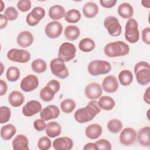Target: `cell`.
Returning a JSON list of instances; mask_svg holds the SVG:
<instances>
[{
  "mask_svg": "<svg viewBox=\"0 0 150 150\" xmlns=\"http://www.w3.org/2000/svg\"><path fill=\"white\" fill-rule=\"evenodd\" d=\"M137 134L134 129L127 127L121 131L119 139L121 144L124 145H130L134 143L136 140Z\"/></svg>",
  "mask_w": 150,
  "mask_h": 150,
  "instance_id": "14",
  "label": "cell"
},
{
  "mask_svg": "<svg viewBox=\"0 0 150 150\" xmlns=\"http://www.w3.org/2000/svg\"><path fill=\"white\" fill-rule=\"evenodd\" d=\"M142 39L146 45H150V28L146 27L142 30Z\"/></svg>",
  "mask_w": 150,
  "mask_h": 150,
  "instance_id": "45",
  "label": "cell"
},
{
  "mask_svg": "<svg viewBox=\"0 0 150 150\" xmlns=\"http://www.w3.org/2000/svg\"><path fill=\"white\" fill-rule=\"evenodd\" d=\"M42 110V105L37 100H30L27 102L23 107L22 111V114L26 117H32Z\"/></svg>",
  "mask_w": 150,
  "mask_h": 150,
  "instance_id": "15",
  "label": "cell"
},
{
  "mask_svg": "<svg viewBox=\"0 0 150 150\" xmlns=\"http://www.w3.org/2000/svg\"><path fill=\"white\" fill-rule=\"evenodd\" d=\"M102 87L97 83L93 82L87 84L85 88V95L90 100H96L102 94Z\"/></svg>",
  "mask_w": 150,
  "mask_h": 150,
  "instance_id": "16",
  "label": "cell"
},
{
  "mask_svg": "<svg viewBox=\"0 0 150 150\" xmlns=\"http://www.w3.org/2000/svg\"><path fill=\"white\" fill-rule=\"evenodd\" d=\"M6 56L11 62L26 63L29 61L31 55L30 53L26 50L14 48L10 49L8 52Z\"/></svg>",
  "mask_w": 150,
  "mask_h": 150,
  "instance_id": "8",
  "label": "cell"
},
{
  "mask_svg": "<svg viewBox=\"0 0 150 150\" xmlns=\"http://www.w3.org/2000/svg\"><path fill=\"white\" fill-rule=\"evenodd\" d=\"M4 15L6 16L8 21H13L17 19L18 16V12L14 7L9 6L5 10Z\"/></svg>",
  "mask_w": 150,
  "mask_h": 150,
  "instance_id": "41",
  "label": "cell"
},
{
  "mask_svg": "<svg viewBox=\"0 0 150 150\" xmlns=\"http://www.w3.org/2000/svg\"><path fill=\"white\" fill-rule=\"evenodd\" d=\"M98 104L101 109L106 111L112 110L115 105L114 100L112 97L107 96L101 97L98 100Z\"/></svg>",
  "mask_w": 150,
  "mask_h": 150,
  "instance_id": "30",
  "label": "cell"
},
{
  "mask_svg": "<svg viewBox=\"0 0 150 150\" xmlns=\"http://www.w3.org/2000/svg\"><path fill=\"white\" fill-rule=\"evenodd\" d=\"M149 88L150 87H148L146 88V90H145V93H144V96H143V99H144V101L145 103L148 104H150V92H149Z\"/></svg>",
  "mask_w": 150,
  "mask_h": 150,
  "instance_id": "49",
  "label": "cell"
},
{
  "mask_svg": "<svg viewBox=\"0 0 150 150\" xmlns=\"http://www.w3.org/2000/svg\"><path fill=\"white\" fill-rule=\"evenodd\" d=\"M50 68L52 73L61 79H64L69 76V73L66 66L65 62L59 57L54 58L51 60Z\"/></svg>",
  "mask_w": 150,
  "mask_h": 150,
  "instance_id": "7",
  "label": "cell"
},
{
  "mask_svg": "<svg viewBox=\"0 0 150 150\" xmlns=\"http://www.w3.org/2000/svg\"><path fill=\"white\" fill-rule=\"evenodd\" d=\"M95 46L96 44L94 41L89 38L82 39L79 43L80 50L86 53L91 52L95 48Z\"/></svg>",
  "mask_w": 150,
  "mask_h": 150,
  "instance_id": "33",
  "label": "cell"
},
{
  "mask_svg": "<svg viewBox=\"0 0 150 150\" xmlns=\"http://www.w3.org/2000/svg\"><path fill=\"white\" fill-rule=\"evenodd\" d=\"M60 107L63 112L69 114L73 112L76 108V103L72 99L66 98L61 102Z\"/></svg>",
  "mask_w": 150,
  "mask_h": 150,
  "instance_id": "36",
  "label": "cell"
},
{
  "mask_svg": "<svg viewBox=\"0 0 150 150\" xmlns=\"http://www.w3.org/2000/svg\"><path fill=\"white\" fill-rule=\"evenodd\" d=\"M12 145L14 150H27L29 149V140L25 135L19 134L13 139Z\"/></svg>",
  "mask_w": 150,
  "mask_h": 150,
  "instance_id": "21",
  "label": "cell"
},
{
  "mask_svg": "<svg viewBox=\"0 0 150 150\" xmlns=\"http://www.w3.org/2000/svg\"><path fill=\"white\" fill-rule=\"evenodd\" d=\"M25 97L22 93L18 90H13L8 96V101L13 107H20L24 102Z\"/></svg>",
  "mask_w": 150,
  "mask_h": 150,
  "instance_id": "26",
  "label": "cell"
},
{
  "mask_svg": "<svg viewBox=\"0 0 150 150\" xmlns=\"http://www.w3.org/2000/svg\"><path fill=\"white\" fill-rule=\"evenodd\" d=\"M1 67H2V70H1V75L2 74V72H3V67H4V66H3L2 63H1Z\"/></svg>",
  "mask_w": 150,
  "mask_h": 150,
  "instance_id": "53",
  "label": "cell"
},
{
  "mask_svg": "<svg viewBox=\"0 0 150 150\" xmlns=\"http://www.w3.org/2000/svg\"><path fill=\"white\" fill-rule=\"evenodd\" d=\"M119 87L117 78L112 75L107 76L102 81V88L107 93L115 92Z\"/></svg>",
  "mask_w": 150,
  "mask_h": 150,
  "instance_id": "18",
  "label": "cell"
},
{
  "mask_svg": "<svg viewBox=\"0 0 150 150\" xmlns=\"http://www.w3.org/2000/svg\"><path fill=\"white\" fill-rule=\"evenodd\" d=\"M63 32V26L58 21H51L47 23L45 28L46 35L50 39L59 38Z\"/></svg>",
  "mask_w": 150,
  "mask_h": 150,
  "instance_id": "12",
  "label": "cell"
},
{
  "mask_svg": "<svg viewBox=\"0 0 150 150\" xmlns=\"http://www.w3.org/2000/svg\"><path fill=\"white\" fill-rule=\"evenodd\" d=\"M150 127L149 126L144 127L140 129L138 132V141L139 144L143 146L149 147L150 146V137H149Z\"/></svg>",
  "mask_w": 150,
  "mask_h": 150,
  "instance_id": "23",
  "label": "cell"
},
{
  "mask_svg": "<svg viewBox=\"0 0 150 150\" xmlns=\"http://www.w3.org/2000/svg\"><path fill=\"white\" fill-rule=\"evenodd\" d=\"M137 82L141 86H145L150 82V66L145 61L137 63L134 68Z\"/></svg>",
  "mask_w": 150,
  "mask_h": 150,
  "instance_id": "3",
  "label": "cell"
},
{
  "mask_svg": "<svg viewBox=\"0 0 150 150\" xmlns=\"http://www.w3.org/2000/svg\"><path fill=\"white\" fill-rule=\"evenodd\" d=\"M76 53V47L71 43L64 42L59 49L58 57L65 62H68L74 58Z\"/></svg>",
  "mask_w": 150,
  "mask_h": 150,
  "instance_id": "10",
  "label": "cell"
},
{
  "mask_svg": "<svg viewBox=\"0 0 150 150\" xmlns=\"http://www.w3.org/2000/svg\"><path fill=\"white\" fill-rule=\"evenodd\" d=\"M45 131L47 137L54 138L60 135L62 132V127L57 122L51 121L46 124Z\"/></svg>",
  "mask_w": 150,
  "mask_h": 150,
  "instance_id": "25",
  "label": "cell"
},
{
  "mask_svg": "<svg viewBox=\"0 0 150 150\" xmlns=\"http://www.w3.org/2000/svg\"><path fill=\"white\" fill-rule=\"evenodd\" d=\"M52 145V142L49 138L44 136L40 137L38 142V146L41 150H47Z\"/></svg>",
  "mask_w": 150,
  "mask_h": 150,
  "instance_id": "40",
  "label": "cell"
},
{
  "mask_svg": "<svg viewBox=\"0 0 150 150\" xmlns=\"http://www.w3.org/2000/svg\"><path fill=\"white\" fill-rule=\"evenodd\" d=\"M81 17L80 11L76 9H71L69 10L64 16V20L70 23H76L78 22Z\"/></svg>",
  "mask_w": 150,
  "mask_h": 150,
  "instance_id": "34",
  "label": "cell"
},
{
  "mask_svg": "<svg viewBox=\"0 0 150 150\" xmlns=\"http://www.w3.org/2000/svg\"><path fill=\"white\" fill-rule=\"evenodd\" d=\"M98 6L94 2H88L84 4L82 8V12L85 17L93 18L98 13Z\"/></svg>",
  "mask_w": 150,
  "mask_h": 150,
  "instance_id": "24",
  "label": "cell"
},
{
  "mask_svg": "<svg viewBox=\"0 0 150 150\" xmlns=\"http://www.w3.org/2000/svg\"><path fill=\"white\" fill-rule=\"evenodd\" d=\"M111 70V64L105 60H94L91 61L88 65V72L94 76L108 73Z\"/></svg>",
  "mask_w": 150,
  "mask_h": 150,
  "instance_id": "4",
  "label": "cell"
},
{
  "mask_svg": "<svg viewBox=\"0 0 150 150\" xmlns=\"http://www.w3.org/2000/svg\"><path fill=\"white\" fill-rule=\"evenodd\" d=\"M11 115V109L7 106H1L0 107V123L4 124L10 119Z\"/></svg>",
  "mask_w": 150,
  "mask_h": 150,
  "instance_id": "39",
  "label": "cell"
},
{
  "mask_svg": "<svg viewBox=\"0 0 150 150\" xmlns=\"http://www.w3.org/2000/svg\"><path fill=\"white\" fill-rule=\"evenodd\" d=\"M95 144H96L98 148V149H106V150L111 149V144L107 139H100L96 141Z\"/></svg>",
  "mask_w": 150,
  "mask_h": 150,
  "instance_id": "43",
  "label": "cell"
},
{
  "mask_svg": "<svg viewBox=\"0 0 150 150\" xmlns=\"http://www.w3.org/2000/svg\"><path fill=\"white\" fill-rule=\"evenodd\" d=\"M104 52L108 57L124 56L129 53V47L122 41H115L107 44L104 48Z\"/></svg>",
  "mask_w": 150,
  "mask_h": 150,
  "instance_id": "2",
  "label": "cell"
},
{
  "mask_svg": "<svg viewBox=\"0 0 150 150\" xmlns=\"http://www.w3.org/2000/svg\"><path fill=\"white\" fill-rule=\"evenodd\" d=\"M33 36L29 31H22L16 38L17 44L21 47H28L33 43Z\"/></svg>",
  "mask_w": 150,
  "mask_h": 150,
  "instance_id": "20",
  "label": "cell"
},
{
  "mask_svg": "<svg viewBox=\"0 0 150 150\" xmlns=\"http://www.w3.org/2000/svg\"><path fill=\"white\" fill-rule=\"evenodd\" d=\"M39 86V79L33 74H28L21 81V88L25 92H30L35 90Z\"/></svg>",
  "mask_w": 150,
  "mask_h": 150,
  "instance_id": "13",
  "label": "cell"
},
{
  "mask_svg": "<svg viewBox=\"0 0 150 150\" xmlns=\"http://www.w3.org/2000/svg\"><path fill=\"white\" fill-rule=\"evenodd\" d=\"M64 35L67 39L69 40H74L80 36V30L76 25H69L65 28Z\"/></svg>",
  "mask_w": 150,
  "mask_h": 150,
  "instance_id": "31",
  "label": "cell"
},
{
  "mask_svg": "<svg viewBox=\"0 0 150 150\" xmlns=\"http://www.w3.org/2000/svg\"><path fill=\"white\" fill-rule=\"evenodd\" d=\"M60 115V110L55 105H49L42 109L40 112V117L45 121L55 119Z\"/></svg>",
  "mask_w": 150,
  "mask_h": 150,
  "instance_id": "17",
  "label": "cell"
},
{
  "mask_svg": "<svg viewBox=\"0 0 150 150\" xmlns=\"http://www.w3.org/2000/svg\"><path fill=\"white\" fill-rule=\"evenodd\" d=\"M125 39L131 43H137L139 39L137 21L134 18L128 19L125 26Z\"/></svg>",
  "mask_w": 150,
  "mask_h": 150,
  "instance_id": "6",
  "label": "cell"
},
{
  "mask_svg": "<svg viewBox=\"0 0 150 150\" xmlns=\"http://www.w3.org/2000/svg\"><path fill=\"white\" fill-rule=\"evenodd\" d=\"M60 88V84L59 81L53 79L50 80L46 85L42 88L39 93L40 98L45 102H49L52 101L55 94L59 91Z\"/></svg>",
  "mask_w": 150,
  "mask_h": 150,
  "instance_id": "5",
  "label": "cell"
},
{
  "mask_svg": "<svg viewBox=\"0 0 150 150\" xmlns=\"http://www.w3.org/2000/svg\"><path fill=\"white\" fill-rule=\"evenodd\" d=\"M46 124L43 119H37L33 122V127L38 131H42L46 128Z\"/></svg>",
  "mask_w": 150,
  "mask_h": 150,
  "instance_id": "44",
  "label": "cell"
},
{
  "mask_svg": "<svg viewBox=\"0 0 150 150\" xmlns=\"http://www.w3.org/2000/svg\"><path fill=\"white\" fill-rule=\"evenodd\" d=\"M117 0H100V5L105 8H111L115 6L117 3Z\"/></svg>",
  "mask_w": 150,
  "mask_h": 150,
  "instance_id": "46",
  "label": "cell"
},
{
  "mask_svg": "<svg viewBox=\"0 0 150 150\" xmlns=\"http://www.w3.org/2000/svg\"><path fill=\"white\" fill-rule=\"evenodd\" d=\"M142 5L145 8H149L150 7V1L148 0H144L141 1Z\"/></svg>",
  "mask_w": 150,
  "mask_h": 150,
  "instance_id": "51",
  "label": "cell"
},
{
  "mask_svg": "<svg viewBox=\"0 0 150 150\" xmlns=\"http://www.w3.org/2000/svg\"><path fill=\"white\" fill-rule=\"evenodd\" d=\"M66 15L64 8L60 5H54L52 6L49 9V17L56 21L60 20Z\"/></svg>",
  "mask_w": 150,
  "mask_h": 150,
  "instance_id": "28",
  "label": "cell"
},
{
  "mask_svg": "<svg viewBox=\"0 0 150 150\" xmlns=\"http://www.w3.org/2000/svg\"><path fill=\"white\" fill-rule=\"evenodd\" d=\"M104 26L108 34L112 36L117 37L121 35L122 27L118 19L113 16H109L105 18Z\"/></svg>",
  "mask_w": 150,
  "mask_h": 150,
  "instance_id": "9",
  "label": "cell"
},
{
  "mask_svg": "<svg viewBox=\"0 0 150 150\" xmlns=\"http://www.w3.org/2000/svg\"><path fill=\"white\" fill-rule=\"evenodd\" d=\"M0 2H1L0 12H2V11H3V10H4V6H5V5H4V2H3L2 1H0Z\"/></svg>",
  "mask_w": 150,
  "mask_h": 150,
  "instance_id": "52",
  "label": "cell"
},
{
  "mask_svg": "<svg viewBox=\"0 0 150 150\" xmlns=\"http://www.w3.org/2000/svg\"><path fill=\"white\" fill-rule=\"evenodd\" d=\"M107 128L112 133L117 134L120 132L122 128V123L118 119H112L107 123Z\"/></svg>",
  "mask_w": 150,
  "mask_h": 150,
  "instance_id": "38",
  "label": "cell"
},
{
  "mask_svg": "<svg viewBox=\"0 0 150 150\" xmlns=\"http://www.w3.org/2000/svg\"><path fill=\"white\" fill-rule=\"evenodd\" d=\"M45 16V10L40 6L35 7L26 17V21L28 25L34 26L37 25Z\"/></svg>",
  "mask_w": 150,
  "mask_h": 150,
  "instance_id": "11",
  "label": "cell"
},
{
  "mask_svg": "<svg viewBox=\"0 0 150 150\" xmlns=\"http://www.w3.org/2000/svg\"><path fill=\"white\" fill-rule=\"evenodd\" d=\"M52 145L56 150H69L73 146V141L67 137H59L53 141Z\"/></svg>",
  "mask_w": 150,
  "mask_h": 150,
  "instance_id": "19",
  "label": "cell"
},
{
  "mask_svg": "<svg viewBox=\"0 0 150 150\" xmlns=\"http://www.w3.org/2000/svg\"><path fill=\"white\" fill-rule=\"evenodd\" d=\"M8 90L6 83L3 80H0V96H2L6 94Z\"/></svg>",
  "mask_w": 150,
  "mask_h": 150,
  "instance_id": "47",
  "label": "cell"
},
{
  "mask_svg": "<svg viewBox=\"0 0 150 150\" xmlns=\"http://www.w3.org/2000/svg\"><path fill=\"white\" fill-rule=\"evenodd\" d=\"M6 77L9 81L15 82L20 77V70L15 66H11L8 68L6 71Z\"/></svg>",
  "mask_w": 150,
  "mask_h": 150,
  "instance_id": "37",
  "label": "cell"
},
{
  "mask_svg": "<svg viewBox=\"0 0 150 150\" xmlns=\"http://www.w3.org/2000/svg\"><path fill=\"white\" fill-rule=\"evenodd\" d=\"M102 127L98 124H92L87 126L85 129L86 136L91 139H97L102 134Z\"/></svg>",
  "mask_w": 150,
  "mask_h": 150,
  "instance_id": "22",
  "label": "cell"
},
{
  "mask_svg": "<svg viewBox=\"0 0 150 150\" xmlns=\"http://www.w3.org/2000/svg\"><path fill=\"white\" fill-rule=\"evenodd\" d=\"M8 18L4 15L0 14V29H2L7 26Z\"/></svg>",
  "mask_w": 150,
  "mask_h": 150,
  "instance_id": "48",
  "label": "cell"
},
{
  "mask_svg": "<svg viewBox=\"0 0 150 150\" xmlns=\"http://www.w3.org/2000/svg\"><path fill=\"white\" fill-rule=\"evenodd\" d=\"M83 149H84V150H90V149L97 150L98 148H97V145L95 143L88 142L84 146Z\"/></svg>",
  "mask_w": 150,
  "mask_h": 150,
  "instance_id": "50",
  "label": "cell"
},
{
  "mask_svg": "<svg viewBox=\"0 0 150 150\" xmlns=\"http://www.w3.org/2000/svg\"><path fill=\"white\" fill-rule=\"evenodd\" d=\"M118 80L120 84L124 86L130 85L133 81V75L129 70H123L118 74Z\"/></svg>",
  "mask_w": 150,
  "mask_h": 150,
  "instance_id": "32",
  "label": "cell"
},
{
  "mask_svg": "<svg viewBox=\"0 0 150 150\" xmlns=\"http://www.w3.org/2000/svg\"><path fill=\"white\" fill-rule=\"evenodd\" d=\"M118 14L124 19H130L134 15V9L131 5L124 2L121 4L117 9Z\"/></svg>",
  "mask_w": 150,
  "mask_h": 150,
  "instance_id": "27",
  "label": "cell"
},
{
  "mask_svg": "<svg viewBox=\"0 0 150 150\" xmlns=\"http://www.w3.org/2000/svg\"><path fill=\"white\" fill-rule=\"evenodd\" d=\"M16 129L15 127L11 124L5 125L4 126H2V127L1 128V137L5 141L11 139L16 134Z\"/></svg>",
  "mask_w": 150,
  "mask_h": 150,
  "instance_id": "29",
  "label": "cell"
},
{
  "mask_svg": "<svg viewBox=\"0 0 150 150\" xmlns=\"http://www.w3.org/2000/svg\"><path fill=\"white\" fill-rule=\"evenodd\" d=\"M31 68L37 73H42L46 71L47 69V64L44 60L37 59L32 62Z\"/></svg>",
  "mask_w": 150,
  "mask_h": 150,
  "instance_id": "35",
  "label": "cell"
},
{
  "mask_svg": "<svg viewBox=\"0 0 150 150\" xmlns=\"http://www.w3.org/2000/svg\"><path fill=\"white\" fill-rule=\"evenodd\" d=\"M98 101L95 100L90 101L85 107L76 110L74 114L75 120L80 124L86 123L93 120L101 111Z\"/></svg>",
  "mask_w": 150,
  "mask_h": 150,
  "instance_id": "1",
  "label": "cell"
},
{
  "mask_svg": "<svg viewBox=\"0 0 150 150\" xmlns=\"http://www.w3.org/2000/svg\"><path fill=\"white\" fill-rule=\"evenodd\" d=\"M16 5L21 12H26L30 9L32 4L29 0H20L18 2Z\"/></svg>",
  "mask_w": 150,
  "mask_h": 150,
  "instance_id": "42",
  "label": "cell"
}]
</instances>
